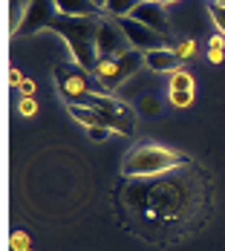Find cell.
Wrapping results in <instances>:
<instances>
[{
  "label": "cell",
  "mask_w": 225,
  "mask_h": 251,
  "mask_svg": "<svg viewBox=\"0 0 225 251\" xmlns=\"http://www.w3.org/2000/svg\"><path fill=\"white\" fill-rule=\"evenodd\" d=\"M214 176L200 162L156 176H122L113 188L122 228L153 246H174L197 237L214 217Z\"/></svg>",
  "instance_id": "obj_1"
},
{
  "label": "cell",
  "mask_w": 225,
  "mask_h": 251,
  "mask_svg": "<svg viewBox=\"0 0 225 251\" xmlns=\"http://www.w3.org/2000/svg\"><path fill=\"white\" fill-rule=\"evenodd\" d=\"M101 18H70V15H58V21L52 24V32H58L67 47L73 52L75 64L84 67L87 73H96L99 67V29H101Z\"/></svg>",
  "instance_id": "obj_2"
},
{
  "label": "cell",
  "mask_w": 225,
  "mask_h": 251,
  "mask_svg": "<svg viewBox=\"0 0 225 251\" xmlns=\"http://www.w3.org/2000/svg\"><path fill=\"white\" fill-rule=\"evenodd\" d=\"M194 159L188 153L171 151V148H162V145H136L133 151L122 159V176L127 179H136V176H156L165 174V171H174L182 165H191Z\"/></svg>",
  "instance_id": "obj_3"
},
{
  "label": "cell",
  "mask_w": 225,
  "mask_h": 251,
  "mask_svg": "<svg viewBox=\"0 0 225 251\" xmlns=\"http://www.w3.org/2000/svg\"><path fill=\"white\" fill-rule=\"evenodd\" d=\"M55 84H58V96L67 101V107L84 104L90 96H110L99 78L78 64H55Z\"/></svg>",
  "instance_id": "obj_4"
},
{
  "label": "cell",
  "mask_w": 225,
  "mask_h": 251,
  "mask_svg": "<svg viewBox=\"0 0 225 251\" xmlns=\"http://www.w3.org/2000/svg\"><path fill=\"white\" fill-rule=\"evenodd\" d=\"M142 67H148L145 52L130 50L127 55L116 58V61H99V67H96V73H93V75L104 84V90H107V93H113V90H119V87L125 84L127 78L136 75Z\"/></svg>",
  "instance_id": "obj_5"
},
{
  "label": "cell",
  "mask_w": 225,
  "mask_h": 251,
  "mask_svg": "<svg viewBox=\"0 0 225 251\" xmlns=\"http://www.w3.org/2000/svg\"><path fill=\"white\" fill-rule=\"evenodd\" d=\"M84 104L93 107V110H99L101 116H104V125L110 127L113 133L133 136V130H136V110L130 104L113 99V96H90Z\"/></svg>",
  "instance_id": "obj_6"
},
{
  "label": "cell",
  "mask_w": 225,
  "mask_h": 251,
  "mask_svg": "<svg viewBox=\"0 0 225 251\" xmlns=\"http://www.w3.org/2000/svg\"><path fill=\"white\" fill-rule=\"evenodd\" d=\"M99 61H116L133 50L127 41L125 29L119 26L116 18H101V29H99Z\"/></svg>",
  "instance_id": "obj_7"
},
{
  "label": "cell",
  "mask_w": 225,
  "mask_h": 251,
  "mask_svg": "<svg viewBox=\"0 0 225 251\" xmlns=\"http://www.w3.org/2000/svg\"><path fill=\"white\" fill-rule=\"evenodd\" d=\"M119 21V26L125 29L127 41H130V47L139 52H156V50H168V38L165 35H159L156 29H150V26H145L142 21H136V18H116Z\"/></svg>",
  "instance_id": "obj_8"
},
{
  "label": "cell",
  "mask_w": 225,
  "mask_h": 251,
  "mask_svg": "<svg viewBox=\"0 0 225 251\" xmlns=\"http://www.w3.org/2000/svg\"><path fill=\"white\" fill-rule=\"evenodd\" d=\"M58 3L55 0H29L24 12V24H21V32L18 35H38L44 29H52V24L58 21Z\"/></svg>",
  "instance_id": "obj_9"
},
{
  "label": "cell",
  "mask_w": 225,
  "mask_h": 251,
  "mask_svg": "<svg viewBox=\"0 0 225 251\" xmlns=\"http://www.w3.org/2000/svg\"><path fill=\"white\" fill-rule=\"evenodd\" d=\"M130 18L142 21L145 26L156 29V32L165 35V38L171 35V18H168V9H165V3H159V0H142Z\"/></svg>",
  "instance_id": "obj_10"
},
{
  "label": "cell",
  "mask_w": 225,
  "mask_h": 251,
  "mask_svg": "<svg viewBox=\"0 0 225 251\" xmlns=\"http://www.w3.org/2000/svg\"><path fill=\"white\" fill-rule=\"evenodd\" d=\"M145 61H148V67L153 73H168V75H174L182 70V58L176 55V50H156V52H148L145 55Z\"/></svg>",
  "instance_id": "obj_11"
},
{
  "label": "cell",
  "mask_w": 225,
  "mask_h": 251,
  "mask_svg": "<svg viewBox=\"0 0 225 251\" xmlns=\"http://www.w3.org/2000/svg\"><path fill=\"white\" fill-rule=\"evenodd\" d=\"M55 3H58V12L70 15V18H96V15H101L96 0H55Z\"/></svg>",
  "instance_id": "obj_12"
},
{
  "label": "cell",
  "mask_w": 225,
  "mask_h": 251,
  "mask_svg": "<svg viewBox=\"0 0 225 251\" xmlns=\"http://www.w3.org/2000/svg\"><path fill=\"white\" fill-rule=\"evenodd\" d=\"M70 113H73V119H78L81 125H87V130H90V127H107L104 125V116H101L99 110L87 107V104H73Z\"/></svg>",
  "instance_id": "obj_13"
},
{
  "label": "cell",
  "mask_w": 225,
  "mask_h": 251,
  "mask_svg": "<svg viewBox=\"0 0 225 251\" xmlns=\"http://www.w3.org/2000/svg\"><path fill=\"white\" fill-rule=\"evenodd\" d=\"M139 3H142V0H107L104 12H107L110 18H130Z\"/></svg>",
  "instance_id": "obj_14"
},
{
  "label": "cell",
  "mask_w": 225,
  "mask_h": 251,
  "mask_svg": "<svg viewBox=\"0 0 225 251\" xmlns=\"http://www.w3.org/2000/svg\"><path fill=\"white\" fill-rule=\"evenodd\" d=\"M168 90H176V93H194V78L188 75L185 70H179L171 75V87Z\"/></svg>",
  "instance_id": "obj_15"
},
{
  "label": "cell",
  "mask_w": 225,
  "mask_h": 251,
  "mask_svg": "<svg viewBox=\"0 0 225 251\" xmlns=\"http://www.w3.org/2000/svg\"><path fill=\"white\" fill-rule=\"evenodd\" d=\"M136 110L145 113V116H159L162 113V101L156 99V96H142V99L136 101Z\"/></svg>",
  "instance_id": "obj_16"
},
{
  "label": "cell",
  "mask_w": 225,
  "mask_h": 251,
  "mask_svg": "<svg viewBox=\"0 0 225 251\" xmlns=\"http://www.w3.org/2000/svg\"><path fill=\"white\" fill-rule=\"evenodd\" d=\"M9 251H32V243H29V234L26 231H12L9 237Z\"/></svg>",
  "instance_id": "obj_17"
},
{
  "label": "cell",
  "mask_w": 225,
  "mask_h": 251,
  "mask_svg": "<svg viewBox=\"0 0 225 251\" xmlns=\"http://www.w3.org/2000/svg\"><path fill=\"white\" fill-rule=\"evenodd\" d=\"M208 15H211V21L217 24V29L225 35V9H223V6H217V3H208Z\"/></svg>",
  "instance_id": "obj_18"
},
{
  "label": "cell",
  "mask_w": 225,
  "mask_h": 251,
  "mask_svg": "<svg viewBox=\"0 0 225 251\" xmlns=\"http://www.w3.org/2000/svg\"><path fill=\"white\" fill-rule=\"evenodd\" d=\"M168 99H171L174 107H191V104H194V93H176V90H171Z\"/></svg>",
  "instance_id": "obj_19"
},
{
  "label": "cell",
  "mask_w": 225,
  "mask_h": 251,
  "mask_svg": "<svg viewBox=\"0 0 225 251\" xmlns=\"http://www.w3.org/2000/svg\"><path fill=\"white\" fill-rule=\"evenodd\" d=\"M18 113H21V116H26V119H32V116L38 113V101L32 99V96H29V99H21V104H18Z\"/></svg>",
  "instance_id": "obj_20"
},
{
  "label": "cell",
  "mask_w": 225,
  "mask_h": 251,
  "mask_svg": "<svg viewBox=\"0 0 225 251\" xmlns=\"http://www.w3.org/2000/svg\"><path fill=\"white\" fill-rule=\"evenodd\" d=\"M194 52H197V44H194V41H182V44L176 47V55H179L182 61H185V58H191Z\"/></svg>",
  "instance_id": "obj_21"
},
{
  "label": "cell",
  "mask_w": 225,
  "mask_h": 251,
  "mask_svg": "<svg viewBox=\"0 0 225 251\" xmlns=\"http://www.w3.org/2000/svg\"><path fill=\"white\" fill-rule=\"evenodd\" d=\"M110 133H113L110 127H90V139H93V142H104Z\"/></svg>",
  "instance_id": "obj_22"
},
{
  "label": "cell",
  "mask_w": 225,
  "mask_h": 251,
  "mask_svg": "<svg viewBox=\"0 0 225 251\" xmlns=\"http://www.w3.org/2000/svg\"><path fill=\"white\" fill-rule=\"evenodd\" d=\"M18 90H21V96H24V99L35 96V81H32V78H24V84H21Z\"/></svg>",
  "instance_id": "obj_23"
},
{
  "label": "cell",
  "mask_w": 225,
  "mask_h": 251,
  "mask_svg": "<svg viewBox=\"0 0 225 251\" xmlns=\"http://www.w3.org/2000/svg\"><path fill=\"white\" fill-rule=\"evenodd\" d=\"M9 84H12V87H21V84H24V73H21L18 67L9 70Z\"/></svg>",
  "instance_id": "obj_24"
},
{
  "label": "cell",
  "mask_w": 225,
  "mask_h": 251,
  "mask_svg": "<svg viewBox=\"0 0 225 251\" xmlns=\"http://www.w3.org/2000/svg\"><path fill=\"white\" fill-rule=\"evenodd\" d=\"M208 58H211V64H220L225 58V50H208Z\"/></svg>",
  "instance_id": "obj_25"
},
{
  "label": "cell",
  "mask_w": 225,
  "mask_h": 251,
  "mask_svg": "<svg viewBox=\"0 0 225 251\" xmlns=\"http://www.w3.org/2000/svg\"><path fill=\"white\" fill-rule=\"evenodd\" d=\"M96 6H99L101 12H104V6H107V0H96Z\"/></svg>",
  "instance_id": "obj_26"
},
{
  "label": "cell",
  "mask_w": 225,
  "mask_h": 251,
  "mask_svg": "<svg viewBox=\"0 0 225 251\" xmlns=\"http://www.w3.org/2000/svg\"><path fill=\"white\" fill-rule=\"evenodd\" d=\"M211 3H217V6H223L225 9V0H211Z\"/></svg>",
  "instance_id": "obj_27"
},
{
  "label": "cell",
  "mask_w": 225,
  "mask_h": 251,
  "mask_svg": "<svg viewBox=\"0 0 225 251\" xmlns=\"http://www.w3.org/2000/svg\"><path fill=\"white\" fill-rule=\"evenodd\" d=\"M159 3H165V6H168V3H176V0H159Z\"/></svg>",
  "instance_id": "obj_28"
}]
</instances>
